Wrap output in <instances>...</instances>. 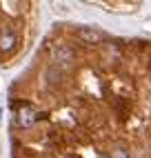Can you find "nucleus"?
I'll return each instance as SVG.
<instances>
[{"label": "nucleus", "mask_w": 151, "mask_h": 158, "mask_svg": "<svg viewBox=\"0 0 151 158\" xmlns=\"http://www.w3.org/2000/svg\"><path fill=\"white\" fill-rule=\"evenodd\" d=\"M38 123V107H34L29 100H22L16 105L14 111V125L18 129H31Z\"/></svg>", "instance_id": "f257e3e1"}, {"label": "nucleus", "mask_w": 151, "mask_h": 158, "mask_svg": "<svg viewBox=\"0 0 151 158\" xmlns=\"http://www.w3.org/2000/svg\"><path fill=\"white\" fill-rule=\"evenodd\" d=\"M76 36H78L84 45H100V43H104V34L100 29H96V27H80L78 31H76Z\"/></svg>", "instance_id": "f03ea898"}, {"label": "nucleus", "mask_w": 151, "mask_h": 158, "mask_svg": "<svg viewBox=\"0 0 151 158\" xmlns=\"http://www.w3.org/2000/svg\"><path fill=\"white\" fill-rule=\"evenodd\" d=\"M18 47V36L11 27H2L0 29V51L2 54H11Z\"/></svg>", "instance_id": "7ed1b4c3"}, {"label": "nucleus", "mask_w": 151, "mask_h": 158, "mask_svg": "<svg viewBox=\"0 0 151 158\" xmlns=\"http://www.w3.org/2000/svg\"><path fill=\"white\" fill-rule=\"evenodd\" d=\"M109 158H131V154H129L127 147H113V149L109 152Z\"/></svg>", "instance_id": "20e7f679"}]
</instances>
